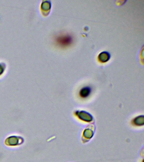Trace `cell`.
<instances>
[{"label":"cell","mask_w":144,"mask_h":162,"mask_svg":"<svg viewBox=\"0 0 144 162\" xmlns=\"http://www.w3.org/2000/svg\"><path fill=\"white\" fill-rule=\"evenodd\" d=\"M56 42L60 46L67 47L72 44L73 38L69 35H61L57 38Z\"/></svg>","instance_id":"cell-1"},{"label":"cell","mask_w":144,"mask_h":162,"mask_svg":"<svg viewBox=\"0 0 144 162\" xmlns=\"http://www.w3.org/2000/svg\"><path fill=\"white\" fill-rule=\"evenodd\" d=\"M134 124L137 126L143 125H144L143 116H139L134 120Z\"/></svg>","instance_id":"cell-5"},{"label":"cell","mask_w":144,"mask_h":162,"mask_svg":"<svg viewBox=\"0 0 144 162\" xmlns=\"http://www.w3.org/2000/svg\"><path fill=\"white\" fill-rule=\"evenodd\" d=\"M87 135V136L86 137L88 138V135H89V138H91V136L93 135H92L93 133L89 130H86V131H85L84 132V135Z\"/></svg>","instance_id":"cell-6"},{"label":"cell","mask_w":144,"mask_h":162,"mask_svg":"<svg viewBox=\"0 0 144 162\" xmlns=\"http://www.w3.org/2000/svg\"><path fill=\"white\" fill-rule=\"evenodd\" d=\"M110 56L109 54L107 52H103L99 55L98 59L100 62H105L109 60Z\"/></svg>","instance_id":"cell-3"},{"label":"cell","mask_w":144,"mask_h":162,"mask_svg":"<svg viewBox=\"0 0 144 162\" xmlns=\"http://www.w3.org/2000/svg\"><path fill=\"white\" fill-rule=\"evenodd\" d=\"M91 89L89 87H86L81 89L80 92V95L81 97L86 98L90 95Z\"/></svg>","instance_id":"cell-4"},{"label":"cell","mask_w":144,"mask_h":162,"mask_svg":"<svg viewBox=\"0 0 144 162\" xmlns=\"http://www.w3.org/2000/svg\"><path fill=\"white\" fill-rule=\"evenodd\" d=\"M77 116L82 120L86 122L91 121L93 119V118L90 114L84 111L77 112Z\"/></svg>","instance_id":"cell-2"}]
</instances>
